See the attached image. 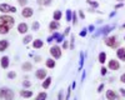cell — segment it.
Wrapping results in <instances>:
<instances>
[{
  "label": "cell",
  "mask_w": 125,
  "mask_h": 100,
  "mask_svg": "<svg viewBox=\"0 0 125 100\" xmlns=\"http://www.w3.org/2000/svg\"><path fill=\"white\" fill-rule=\"evenodd\" d=\"M108 66H109L110 70H118V69L120 68V65H119V63H118V60H114V59L109 61Z\"/></svg>",
  "instance_id": "7"
},
{
  "label": "cell",
  "mask_w": 125,
  "mask_h": 100,
  "mask_svg": "<svg viewBox=\"0 0 125 100\" xmlns=\"http://www.w3.org/2000/svg\"><path fill=\"white\" fill-rule=\"evenodd\" d=\"M0 11L1 13H15L16 8L11 6V5H8V4H1L0 5Z\"/></svg>",
  "instance_id": "2"
},
{
  "label": "cell",
  "mask_w": 125,
  "mask_h": 100,
  "mask_svg": "<svg viewBox=\"0 0 125 100\" xmlns=\"http://www.w3.org/2000/svg\"><path fill=\"white\" fill-rule=\"evenodd\" d=\"M99 61L101 63V64H104L106 61V54L105 53H100L99 54Z\"/></svg>",
  "instance_id": "18"
},
{
  "label": "cell",
  "mask_w": 125,
  "mask_h": 100,
  "mask_svg": "<svg viewBox=\"0 0 125 100\" xmlns=\"http://www.w3.org/2000/svg\"><path fill=\"white\" fill-rule=\"evenodd\" d=\"M120 81H121V83H125V74H123V75L120 76Z\"/></svg>",
  "instance_id": "39"
},
{
  "label": "cell",
  "mask_w": 125,
  "mask_h": 100,
  "mask_svg": "<svg viewBox=\"0 0 125 100\" xmlns=\"http://www.w3.org/2000/svg\"><path fill=\"white\" fill-rule=\"evenodd\" d=\"M49 28H50V30H56L58 28H59V24H58V21H55V20H53L50 24H49Z\"/></svg>",
  "instance_id": "17"
},
{
  "label": "cell",
  "mask_w": 125,
  "mask_h": 100,
  "mask_svg": "<svg viewBox=\"0 0 125 100\" xmlns=\"http://www.w3.org/2000/svg\"><path fill=\"white\" fill-rule=\"evenodd\" d=\"M100 73H101V75H105V74L108 73V69H106V68H101Z\"/></svg>",
  "instance_id": "33"
},
{
  "label": "cell",
  "mask_w": 125,
  "mask_h": 100,
  "mask_svg": "<svg viewBox=\"0 0 125 100\" xmlns=\"http://www.w3.org/2000/svg\"><path fill=\"white\" fill-rule=\"evenodd\" d=\"M119 1H123V0H119Z\"/></svg>",
  "instance_id": "49"
},
{
  "label": "cell",
  "mask_w": 125,
  "mask_h": 100,
  "mask_svg": "<svg viewBox=\"0 0 125 100\" xmlns=\"http://www.w3.org/2000/svg\"><path fill=\"white\" fill-rule=\"evenodd\" d=\"M33 69V65H31L30 63H24L23 64V70H26V71H29V70Z\"/></svg>",
  "instance_id": "20"
},
{
  "label": "cell",
  "mask_w": 125,
  "mask_h": 100,
  "mask_svg": "<svg viewBox=\"0 0 125 100\" xmlns=\"http://www.w3.org/2000/svg\"><path fill=\"white\" fill-rule=\"evenodd\" d=\"M70 46H71V49L74 48V36H71V43H70Z\"/></svg>",
  "instance_id": "40"
},
{
  "label": "cell",
  "mask_w": 125,
  "mask_h": 100,
  "mask_svg": "<svg viewBox=\"0 0 125 100\" xmlns=\"http://www.w3.org/2000/svg\"><path fill=\"white\" fill-rule=\"evenodd\" d=\"M124 28H125V24H124Z\"/></svg>",
  "instance_id": "50"
},
{
  "label": "cell",
  "mask_w": 125,
  "mask_h": 100,
  "mask_svg": "<svg viewBox=\"0 0 125 100\" xmlns=\"http://www.w3.org/2000/svg\"><path fill=\"white\" fill-rule=\"evenodd\" d=\"M124 39H125V38H124Z\"/></svg>",
  "instance_id": "51"
},
{
  "label": "cell",
  "mask_w": 125,
  "mask_h": 100,
  "mask_svg": "<svg viewBox=\"0 0 125 100\" xmlns=\"http://www.w3.org/2000/svg\"><path fill=\"white\" fill-rule=\"evenodd\" d=\"M115 8H116V9H119V8H123V4H118Z\"/></svg>",
  "instance_id": "48"
},
{
  "label": "cell",
  "mask_w": 125,
  "mask_h": 100,
  "mask_svg": "<svg viewBox=\"0 0 125 100\" xmlns=\"http://www.w3.org/2000/svg\"><path fill=\"white\" fill-rule=\"evenodd\" d=\"M106 98L109 100H114V99L116 98V95H115V93H114L113 90H108V91H106Z\"/></svg>",
  "instance_id": "15"
},
{
  "label": "cell",
  "mask_w": 125,
  "mask_h": 100,
  "mask_svg": "<svg viewBox=\"0 0 125 100\" xmlns=\"http://www.w3.org/2000/svg\"><path fill=\"white\" fill-rule=\"evenodd\" d=\"M84 64V55H83V53H80V66Z\"/></svg>",
  "instance_id": "34"
},
{
  "label": "cell",
  "mask_w": 125,
  "mask_h": 100,
  "mask_svg": "<svg viewBox=\"0 0 125 100\" xmlns=\"http://www.w3.org/2000/svg\"><path fill=\"white\" fill-rule=\"evenodd\" d=\"M23 85L28 88V86H30V81H23Z\"/></svg>",
  "instance_id": "42"
},
{
  "label": "cell",
  "mask_w": 125,
  "mask_h": 100,
  "mask_svg": "<svg viewBox=\"0 0 125 100\" xmlns=\"http://www.w3.org/2000/svg\"><path fill=\"white\" fill-rule=\"evenodd\" d=\"M31 39H33V36H31V35L25 36V39H24V44H29V43L31 41Z\"/></svg>",
  "instance_id": "25"
},
{
  "label": "cell",
  "mask_w": 125,
  "mask_h": 100,
  "mask_svg": "<svg viewBox=\"0 0 125 100\" xmlns=\"http://www.w3.org/2000/svg\"><path fill=\"white\" fill-rule=\"evenodd\" d=\"M69 33H70V28H66V29H65V33H64V36H65V35H68Z\"/></svg>",
  "instance_id": "43"
},
{
  "label": "cell",
  "mask_w": 125,
  "mask_h": 100,
  "mask_svg": "<svg viewBox=\"0 0 125 100\" xmlns=\"http://www.w3.org/2000/svg\"><path fill=\"white\" fill-rule=\"evenodd\" d=\"M73 23L76 24V13H73Z\"/></svg>",
  "instance_id": "35"
},
{
  "label": "cell",
  "mask_w": 125,
  "mask_h": 100,
  "mask_svg": "<svg viewBox=\"0 0 125 100\" xmlns=\"http://www.w3.org/2000/svg\"><path fill=\"white\" fill-rule=\"evenodd\" d=\"M59 100H62V93H59Z\"/></svg>",
  "instance_id": "47"
},
{
  "label": "cell",
  "mask_w": 125,
  "mask_h": 100,
  "mask_svg": "<svg viewBox=\"0 0 125 100\" xmlns=\"http://www.w3.org/2000/svg\"><path fill=\"white\" fill-rule=\"evenodd\" d=\"M51 80H53L51 78H46V79L44 80V83H43V88H44V89H48V88L50 86V84H51Z\"/></svg>",
  "instance_id": "16"
},
{
  "label": "cell",
  "mask_w": 125,
  "mask_h": 100,
  "mask_svg": "<svg viewBox=\"0 0 125 100\" xmlns=\"http://www.w3.org/2000/svg\"><path fill=\"white\" fill-rule=\"evenodd\" d=\"M50 54L53 55V58H55V59H59L60 56H61V49L59 48V46H51L50 48Z\"/></svg>",
  "instance_id": "3"
},
{
  "label": "cell",
  "mask_w": 125,
  "mask_h": 100,
  "mask_svg": "<svg viewBox=\"0 0 125 100\" xmlns=\"http://www.w3.org/2000/svg\"><path fill=\"white\" fill-rule=\"evenodd\" d=\"M60 18H61V11H59V10H58V11L54 13V20L56 21V20H59Z\"/></svg>",
  "instance_id": "23"
},
{
  "label": "cell",
  "mask_w": 125,
  "mask_h": 100,
  "mask_svg": "<svg viewBox=\"0 0 125 100\" xmlns=\"http://www.w3.org/2000/svg\"><path fill=\"white\" fill-rule=\"evenodd\" d=\"M94 30H95V28H94V25H90V26H89V31H91V33H93Z\"/></svg>",
  "instance_id": "44"
},
{
  "label": "cell",
  "mask_w": 125,
  "mask_h": 100,
  "mask_svg": "<svg viewBox=\"0 0 125 100\" xmlns=\"http://www.w3.org/2000/svg\"><path fill=\"white\" fill-rule=\"evenodd\" d=\"M38 3H39V4H44V5H48V4H50V0H38Z\"/></svg>",
  "instance_id": "28"
},
{
  "label": "cell",
  "mask_w": 125,
  "mask_h": 100,
  "mask_svg": "<svg viewBox=\"0 0 125 100\" xmlns=\"http://www.w3.org/2000/svg\"><path fill=\"white\" fill-rule=\"evenodd\" d=\"M18 3L21 5V6H25L28 4V0H18Z\"/></svg>",
  "instance_id": "31"
},
{
  "label": "cell",
  "mask_w": 125,
  "mask_h": 100,
  "mask_svg": "<svg viewBox=\"0 0 125 100\" xmlns=\"http://www.w3.org/2000/svg\"><path fill=\"white\" fill-rule=\"evenodd\" d=\"M111 29H113V26H104V28H101L100 30H101V33H103L104 35H106L108 33H110Z\"/></svg>",
  "instance_id": "19"
},
{
  "label": "cell",
  "mask_w": 125,
  "mask_h": 100,
  "mask_svg": "<svg viewBox=\"0 0 125 100\" xmlns=\"http://www.w3.org/2000/svg\"><path fill=\"white\" fill-rule=\"evenodd\" d=\"M58 36H59V34H58V33H54V34L51 35V36H49V39H48V41H49V43H51V41H53L54 39H56Z\"/></svg>",
  "instance_id": "24"
},
{
  "label": "cell",
  "mask_w": 125,
  "mask_h": 100,
  "mask_svg": "<svg viewBox=\"0 0 125 100\" xmlns=\"http://www.w3.org/2000/svg\"><path fill=\"white\" fill-rule=\"evenodd\" d=\"M33 13H34V10L31 8H24L21 11V15L24 18H30V16H33Z\"/></svg>",
  "instance_id": "6"
},
{
  "label": "cell",
  "mask_w": 125,
  "mask_h": 100,
  "mask_svg": "<svg viewBox=\"0 0 125 100\" xmlns=\"http://www.w3.org/2000/svg\"><path fill=\"white\" fill-rule=\"evenodd\" d=\"M33 46H34L35 49L43 48V40H40V39H36V40H34V43H33Z\"/></svg>",
  "instance_id": "12"
},
{
  "label": "cell",
  "mask_w": 125,
  "mask_h": 100,
  "mask_svg": "<svg viewBox=\"0 0 125 100\" xmlns=\"http://www.w3.org/2000/svg\"><path fill=\"white\" fill-rule=\"evenodd\" d=\"M79 35H80V36H85V35H86V29H83V31H80Z\"/></svg>",
  "instance_id": "36"
},
{
  "label": "cell",
  "mask_w": 125,
  "mask_h": 100,
  "mask_svg": "<svg viewBox=\"0 0 125 100\" xmlns=\"http://www.w3.org/2000/svg\"><path fill=\"white\" fill-rule=\"evenodd\" d=\"M79 16H80L81 19H84V18H85V15H84V13H83V11H81V10H80V11H79Z\"/></svg>",
  "instance_id": "41"
},
{
  "label": "cell",
  "mask_w": 125,
  "mask_h": 100,
  "mask_svg": "<svg viewBox=\"0 0 125 100\" xmlns=\"http://www.w3.org/2000/svg\"><path fill=\"white\" fill-rule=\"evenodd\" d=\"M18 31H19L20 34H25V33L28 31V25H26L25 23H20V24L18 25Z\"/></svg>",
  "instance_id": "9"
},
{
  "label": "cell",
  "mask_w": 125,
  "mask_h": 100,
  "mask_svg": "<svg viewBox=\"0 0 125 100\" xmlns=\"http://www.w3.org/2000/svg\"><path fill=\"white\" fill-rule=\"evenodd\" d=\"M70 91H71V86L68 89V94H66V100H69V98H70Z\"/></svg>",
  "instance_id": "38"
},
{
  "label": "cell",
  "mask_w": 125,
  "mask_h": 100,
  "mask_svg": "<svg viewBox=\"0 0 125 100\" xmlns=\"http://www.w3.org/2000/svg\"><path fill=\"white\" fill-rule=\"evenodd\" d=\"M33 30H39V23L38 21L33 23Z\"/></svg>",
  "instance_id": "32"
},
{
  "label": "cell",
  "mask_w": 125,
  "mask_h": 100,
  "mask_svg": "<svg viewBox=\"0 0 125 100\" xmlns=\"http://www.w3.org/2000/svg\"><path fill=\"white\" fill-rule=\"evenodd\" d=\"M103 89H104V84L99 85V88H98V93H101V91H103Z\"/></svg>",
  "instance_id": "37"
},
{
  "label": "cell",
  "mask_w": 125,
  "mask_h": 100,
  "mask_svg": "<svg viewBox=\"0 0 125 100\" xmlns=\"http://www.w3.org/2000/svg\"><path fill=\"white\" fill-rule=\"evenodd\" d=\"M46 99V93H40L36 98V100H45Z\"/></svg>",
  "instance_id": "22"
},
{
  "label": "cell",
  "mask_w": 125,
  "mask_h": 100,
  "mask_svg": "<svg viewBox=\"0 0 125 100\" xmlns=\"http://www.w3.org/2000/svg\"><path fill=\"white\" fill-rule=\"evenodd\" d=\"M35 76H36L39 80H44V79L46 78V71H45L44 69H39V70H36Z\"/></svg>",
  "instance_id": "5"
},
{
  "label": "cell",
  "mask_w": 125,
  "mask_h": 100,
  "mask_svg": "<svg viewBox=\"0 0 125 100\" xmlns=\"http://www.w3.org/2000/svg\"><path fill=\"white\" fill-rule=\"evenodd\" d=\"M105 44L108 45V46H110V48H115L116 45H118V43H116V38L115 36H110V38H106L105 40Z\"/></svg>",
  "instance_id": "4"
},
{
  "label": "cell",
  "mask_w": 125,
  "mask_h": 100,
  "mask_svg": "<svg viewBox=\"0 0 125 100\" xmlns=\"http://www.w3.org/2000/svg\"><path fill=\"white\" fill-rule=\"evenodd\" d=\"M15 76H16V73H14V71H10V73L8 74V78H9V79H14Z\"/></svg>",
  "instance_id": "30"
},
{
  "label": "cell",
  "mask_w": 125,
  "mask_h": 100,
  "mask_svg": "<svg viewBox=\"0 0 125 100\" xmlns=\"http://www.w3.org/2000/svg\"><path fill=\"white\" fill-rule=\"evenodd\" d=\"M9 46V43L6 40H0V51H4L6 50V48Z\"/></svg>",
  "instance_id": "11"
},
{
  "label": "cell",
  "mask_w": 125,
  "mask_h": 100,
  "mask_svg": "<svg viewBox=\"0 0 125 100\" xmlns=\"http://www.w3.org/2000/svg\"><path fill=\"white\" fill-rule=\"evenodd\" d=\"M71 10H66V20L68 21H71Z\"/></svg>",
  "instance_id": "26"
},
{
  "label": "cell",
  "mask_w": 125,
  "mask_h": 100,
  "mask_svg": "<svg viewBox=\"0 0 125 100\" xmlns=\"http://www.w3.org/2000/svg\"><path fill=\"white\" fill-rule=\"evenodd\" d=\"M1 66H3L4 69H6V68L9 66V58H8V56H3V58H1Z\"/></svg>",
  "instance_id": "13"
},
{
  "label": "cell",
  "mask_w": 125,
  "mask_h": 100,
  "mask_svg": "<svg viewBox=\"0 0 125 100\" xmlns=\"http://www.w3.org/2000/svg\"><path fill=\"white\" fill-rule=\"evenodd\" d=\"M4 98H5L6 100H13V98H14V93H13V90H10V89H8V88H6Z\"/></svg>",
  "instance_id": "10"
},
{
  "label": "cell",
  "mask_w": 125,
  "mask_h": 100,
  "mask_svg": "<svg viewBox=\"0 0 125 100\" xmlns=\"http://www.w3.org/2000/svg\"><path fill=\"white\" fill-rule=\"evenodd\" d=\"M15 24V20L13 16L3 15L0 16V34H8L9 30L11 29Z\"/></svg>",
  "instance_id": "1"
},
{
  "label": "cell",
  "mask_w": 125,
  "mask_h": 100,
  "mask_svg": "<svg viewBox=\"0 0 125 100\" xmlns=\"http://www.w3.org/2000/svg\"><path fill=\"white\" fill-rule=\"evenodd\" d=\"M62 48H64V49L68 48V41H64V44H62Z\"/></svg>",
  "instance_id": "46"
},
{
  "label": "cell",
  "mask_w": 125,
  "mask_h": 100,
  "mask_svg": "<svg viewBox=\"0 0 125 100\" xmlns=\"http://www.w3.org/2000/svg\"><path fill=\"white\" fill-rule=\"evenodd\" d=\"M116 55L120 60H123V61H125V48H119L116 50Z\"/></svg>",
  "instance_id": "8"
},
{
  "label": "cell",
  "mask_w": 125,
  "mask_h": 100,
  "mask_svg": "<svg viewBox=\"0 0 125 100\" xmlns=\"http://www.w3.org/2000/svg\"><path fill=\"white\" fill-rule=\"evenodd\" d=\"M20 95L24 96V98H30L31 95H33V91H30V90H21V91H20Z\"/></svg>",
  "instance_id": "14"
},
{
  "label": "cell",
  "mask_w": 125,
  "mask_h": 100,
  "mask_svg": "<svg viewBox=\"0 0 125 100\" xmlns=\"http://www.w3.org/2000/svg\"><path fill=\"white\" fill-rule=\"evenodd\" d=\"M120 93H121L123 96H125V89H120Z\"/></svg>",
  "instance_id": "45"
},
{
  "label": "cell",
  "mask_w": 125,
  "mask_h": 100,
  "mask_svg": "<svg viewBox=\"0 0 125 100\" xmlns=\"http://www.w3.org/2000/svg\"><path fill=\"white\" fill-rule=\"evenodd\" d=\"M88 3H89L91 6H94V8H98V5H99L96 1H93V0H88Z\"/></svg>",
  "instance_id": "27"
},
{
  "label": "cell",
  "mask_w": 125,
  "mask_h": 100,
  "mask_svg": "<svg viewBox=\"0 0 125 100\" xmlns=\"http://www.w3.org/2000/svg\"><path fill=\"white\" fill-rule=\"evenodd\" d=\"M46 66L48 68H54L55 66V61H54L53 59H48L46 60Z\"/></svg>",
  "instance_id": "21"
},
{
  "label": "cell",
  "mask_w": 125,
  "mask_h": 100,
  "mask_svg": "<svg viewBox=\"0 0 125 100\" xmlns=\"http://www.w3.org/2000/svg\"><path fill=\"white\" fill-rule=\"evenodd\" d=\"M56 41H58V43H61V41H64V34H62V35H60V34H59V36L56 38Z\"/></svg>",
  "instance_id": "29"
}]
</instances>
